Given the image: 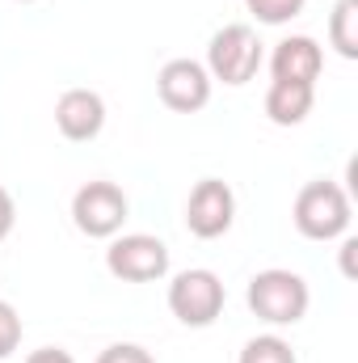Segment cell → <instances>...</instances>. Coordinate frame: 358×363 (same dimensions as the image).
Here are the masks:
<instances>
[{
  "instance_id": "obj_3",
  "label": "cell",
  "mask_w": 358,
  "mask_h": 363,
  "mask_svg": "<svg viewBox=\"0 0 358 363\" xmlns=\"http://www.w3.org/2000/svg\"><path fill=\"white\" fill-rule=\"evenodd\" d=\"M202 68L211 72V81H224V85H245V81H253L258 68H262V43H258V34H253L249 26H241V21L215 30Z\"/></svg>"
},
{
  "instance_id": "obj_10",
  "label": "cell",
  "mask_w": 358,
  "mask_h": 363,
  "mask_svg": "<svg viewBox=\"0 0 358 363\" xmlns=\"http://www.w3.org/2000/svg\"><path fill=\"white\" fill-rule=\"evenodd\" d=\"M321 68H325V55H321L316 38H308V34H291V38H282V43L274 47V55H270V72H274V81L316 85Z\"/></svg>"
},
{
  "instance_id": "obj_2",
  "label": "cell",
  "mask_w": 358,
  "mask_h": 363,
  "mask_svg": "<svg viewBox=\"0 0 358 363\" xmlns=\"http://www.w3.org/2000/svg\"><path fill=\"white\" fill-rule=\"evenodd\" d=\"M295 228L308 241H333L350 228V194L337 182H308L295 194V211H291Z\"/></svg>"
},
{
  "instance_id": "obj_1",
  "label": "cell",
  "mask_w": 358,
  "mask_h": 363,
  "mask_svg": "<svg viewBox=\"0 0 358 363\" xmlns=\"http://www.w3.org/2000/svg\"><path fill=\"white\" fill-rule=\"evenodd\" d=\"M308 304H312V291H308L304 274L270 267V271H258L249 279V308L262 321H270V325H295V321H304Z\"/></svg>"
},
{
  "instance_id": "obj_9",
  "label": "cell",
  "mask_w": 358,
  "mask_h": 363,
  "mask_svg": "<svg viewBox=\"0 0 358 363\" xmlns=\"http://www.w3.org/2000/svg\"><path fill=\"white\" fill-rule=\"evenodd\" d=\"M55 127H59V135L72 140V144L97 140L101 127H105V101H101V93L68 89L55 101Z\"/></svg>"
},
{
  "instance_id": "obj_7",
  "label": "cell",
  "mask_w": 358,
  "mask_h": 363,
  "mask_svg": "<svg viewBox=\"0 0 358 363\" xmlns=\"http://www.w3.org/2000/svg\"><path fill=\"white\" fill-rule=\"evenodd\" d=\"M232 220H236V194H232L228 182L202 178L190 190V199H185V228L194 237L215 241V237H224L232 228Z\"/></svg>"
},
{
  "instance_id": "obj_4",
  "label": "cell",
  "mask_w": 358,
  "mask_h": 363,
  "mask_svg": "<svg viewBox=\"0 0 358 363\" xmlns=\"http://www.w3.org/2000/svg\"><path fill=\"white\" fill-rule=\"evenodd\" d=\"M105 267L122 283H152V279L169 274V245L152 233H127V237L110 241Z\"/></svg>"
},
{
  "instance_id": "obj_6",
  "label": "cell",
  "mask_w": 358,
  "mask_h": 363,
  "mask_svg": "<svg viewBox=\"0 0 358 363\" xmlns=\"http://www.w3.org/2000/svg\"><path fill=\"white\" fill-rule=\"evenodd\" d=\"M224 283L215 271H181L173 283H169V308L181 325L190 330H202L211 325L219 313H224Z\"/></svg>"
},
{
  "instance_id": "obj_19",
  "label": "cell",
  "mask_w": 358,
  "mask_h": 363,
  "mask_svg": "<svg viewBox=\"0 0 358 363\" xmlns=\"http://www.w3.org/2000/svg\"><path fill=\"white\" fill-rule=\"evenodd\" d=\"M354 250H358V241L346 237V245H342V271L346 274H354Z\"/></svg>"
},
{
  "instance_id": "obj_11",
  "label": "cell",
  "mask_w": 358,
  "mask_h": 363,
  "mask_svg": "<svg viewBox=\"0 0 358 363\" xmlns=\"http://www.w3.org/2000/svg\"><path fill=\"white\" fill-rule=\"evenodd\" d=\"M316 101V85H291V81H274L266 93V114L278 127H299L312 114Z\"/></svg>"
},
{
  "instance_id": "obj_16",
  "label": "cell",
  "mask_w": 358,
  "mask_h": 363,
  "mask_svg": "<svg viewBox=\"0 0 358 363\" xmlns=\"http://www.w3.org/2000/svg\"><path fill=\"white\" fill-rule=\"evenodd\" d=\"M97 363H156L144 347H135V342H114V347H105Z\"/></svg>"
},
{
  "instance_id": "obj_5",
  "label": "cell",
  "mask_w": 358,
  "mask_h": 363,
  "mask_svg": "<svg viewBox=\"0 0 358 363\" xmlns=\"http://www.w3.org/2000/svg\"><path fill=\"white\" fill-rule=\"evenodd\" d=\"M127 211H131V203H127V194H122L114 182H85V186L76 190V199H72V220H76V228H81L85 237H97V241L118 237L122 224H127Z\"/></svg>"
},
{
  "instance_id": "obj_13",
  "label": "cell",
  "mask_w": 358,
  "mask_h": 363,
  "mask_svg": "<svg viewBox=\"0 0 358 363\" xmlns=\"http://www.w3.org/2000/svg\"><path fill=\"white\" fill-rule=\"evenodd\" d=\"M241 363H299L291 342L278 338V334H262V338H249L245 351H241Z\"/></svg>"
},
{
  "instance_id": "obj_12",
  "label": "cell",
  "mask_w": 358,
  "mask_h": 363,
  "mask_svg": "<svg viewBox=\"0 0 358 363\" xmlns=\"http://www.w3.org/2000/svg\"><path fill=\"white\" fill-rule=\"evenodd\" d=\"M329 43L337 47V55L358 60V0H337L333 17H329Z\"/></svg>"
},
{
  "instance_id": "obj_20",
  "label": "cell",
  "mask_w": 358,
  "mask_h": 363,
  "mask_svg": "<svg viewBox=\"0 0 358 363\" xmlns=\"http://www.w3.org/2000/svg\"><path fill=\"white\" fill-rule=\"evenodd\" d=\"M21 4H30V0H21Z\"/></svg>"
},
{
  "instance_id": "obj_17",
  "label": "cell",
  "mask_w": 358,
  "mask_h": 363,
  "mask_svg": "<svg viewBox=\"0 0 358 363\" xmlns=\"http://www.w3.org/2000/svg\"><path fill=\"white\" fill-rule=\"evenodd\" d=\"M13 224H17V207H13V194L0 186V241L13 233Z\"/></svg>"
},
{
  "instance_id": "obj_14",
  "label": "cell",
  "mask_w": 358,
  "mask_h": 363,
  "mask_svg": "<svg viewBox=\"0 0 358 363\" xmlns=\"http://www.w3.org/2000/svg\"><path fill=\"white\" fill-rule=\"evenodd\" d=\"M245 4L262 26H287L291 17L304 13V0H245Z\"/></svg>"
},
{
  "instance_id": "obj_8",
  "label": "cell",
  "mask_w": 358,
  "mask_h": 363,
  "mask_svg": "<svg viewBox=\"0 0 358 363\" xmlns=\"http://www.w3.org/2000/svg\"><path fill=\"white\" fill-rule=\"evenodd\" d=\"M156 93L169 110L178 114H194L211 101V72L198 60H169L156 72Z\"/></svg>"
},
{
  "instance_id": "obj_15",
  "label": "cell",
  "mask_w": 358,
  "mask_h": 363,
  "mask_svg": "<svg viewBox=\"0 0 358 363\" xmlns=\"http://www.w3.org/2000/svg\"><path fill=\"white\" fill-rule=\"evenodd\" d=\"M21 347V317L8 300H0V359H8Z\"/></svg>"
},
{
  "instance_id": "obj_18",
  "label": "cell",
  "mask_w": 358,
  "mask_h": 363,
  "mask_svg": "<svg viewBox=\"0 0 358 363\" xmlns=\"http://www.w3.org/2000/svg\"><path fill=\"white\" fill-rule=\"evenodd\" d=\"M25 363H76V359L68 351H59V347H42V351H34Z\"/></svg>"
}]
</instances>
